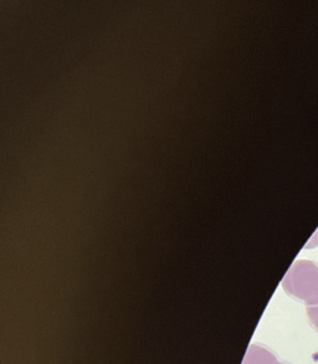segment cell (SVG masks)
I'll use <instances>...</instances> for the list:
<instances>
[{"mask_svg": "<svg viewBox=\"0 0 318 364\" xmlns=\"http://www.w3.org/2000/svg\"><path fill=\"white\" fill-rule=\"evenodd\" d=\"M282 285L289 295L309 306L318 305V266L314 262L297 261Z\"/></svg>", "mask_w": 318, "mask_h": 364, "instance_id": "6da1fadb", "label": "cell"}, {"mask_svg": "<svg viewBox=\"0 0 318 364\" xmlns=\"http://www.w3.org/2000/svg\"><path fill=\"white\" fill-rule=\"evenodd\" d=\"M244 364H282L275 358V355H271L270 352L260 348L256 346H253L251 350L248 353V357L245 360Z\"/></svg>", "mask_w": 318, "mask_h": 364, "instance_id": "7a4b0ae2", "label": "cell"}, {"mask_svg": "<svg viewBox=\"0 0 318 364\" xmlns=\"http://www.w3.org/2000/svg\"><path fill=\"white\" fill-rule=\"evenodd\" d=\"M307 315L311 323L316 327V330H318V305L307 307Z\"/></svg>", "mask_w": 318, "mask_h": 364, "instance_id": "3957f363", "label": "cell"}, {"mask_svg": "<svg viewBox=\"0 0 318 364\" xmlns=\"http://www.w3.org/2000/svg\"><path fill=\"white\" fill-rule=\"evenodd\" d=\"M318 245V232L314 234V237H312V240L309 242V245H307V249H311L312 246Z\"/></svg>", "mask_w": 318, "mask_h": 364, "instance_id": "277c9868", "label": "cell"}]
</instances>
